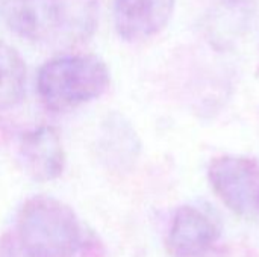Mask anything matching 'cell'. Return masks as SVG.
I'll use <instances>...</instances> for the list:
<instances>
[{"label": "cell", "instance_id": "9c48e42d", "mask_svg": "<svg viewBox=\"0 0 259 257\" xmlns=\"http://www.w3.org/2000/svg\"><path fill=\"white\" fill-rule=\"evenodd\" d=\"M258 209H259V195H258Z\"/></svg>", "mask_w": 259, "mask_h": 257}, {"label": "cell", "instance_id": "5b68a950", "mask_svg": "<svg viewBox=\"0 0 259 257\" xmlns=\"http://www.w3.org/2000/svg\"><path fill=\"white\" fill-rule=\"evenodd\" d=\"M220 236V227L211 215L196 206H181L167 236L170 257H205Z\"/></svg>", "mask_w": 259, "mask_h": 257}, {"label": "cell", "instance_id": "ba28073f", "mask_svg": "<svg viewBox=\"0 0 259 257\" xmlns=\"http://www.w3.org/2000/svg\"><path fill=\"white\" fill-rule=\"evenodd\" d=\"M26 92V64L20 53L0 41V111L17 106Z\"/></svg>", "mask_w": 259, "mask_h": 257}, {"label": "cell", "instance_id": "3957f363", "mask_svg": "<svg viewBox=\"0 0 259 257\" xmlns=\"http://www.w3.org/2000/svg\"><path fill=\"white\" fill-rule=\"evenodd\" d=\"M108 65L96 55L67 53L44 62L36 74V92L53 112H65L99 98L109 86Z\"/></svg>", "mask_w": 259, "mask_h": 257}, {"label": "cell", "instance_id": "277c9868", "mask_svg": "<svg viewBox=\"0 0 259 257\" xmlns=\"http://www.w3.org/2000/svg\"><path fill=\"white\" fill-rule=\"evenodd\" d=\"M214 194L235 215L250 217L258 209L259 164L247 156H219L208 167Z\"/></svg>", "mask_w": 259, "mask_h": 257}, {"label": "cell", "instance_id": "8992f818", "mask_svg": "<svg viewBox=\"0 0 259 257\" xmlns=\"http://www.w3.org/2000/svg\"><path fill=\"white\" fill-rule=\"evenodd\" d=\"M176 0H114V26L127 42H141L158 35L173 17Z\"/></svg>", "mask_w": 259, "mask_h": 257}, {"label": "cell", "instance_id": "7a4b0ae2", "mask_svg": "<svg viewBox=\"0 0 259 257\" xmlns=\"http://www.w3.org/2000/svg\"><path fill=\"white\" fill-rule=\"evenodd\" d=\"M17 236L26 257H74L83 245L74 211L49 195L23 203L17 214Z\"/></svg>", "mask_w": 259, "mask_h": 257}, {"label": "cell", "instance_id": "6da1fadb", "mask_svg": "<svg viewBox=\"0 0 259 257\" xmlns=\"http://www.w3.org/2000/svg\"><path fill=\"white\" fill-rule=\"evenodd\" d=\"M5 24L30 42L87 41L99 21V0H3Z\"/></svg>", "mask_w": 259, "mask_h": 257}, {"label": "cell", "instance_id": "52a82bcc", "mask_svg": "<svg viewBox=\"0 0 259 257\" xmlns=\"http://www.w3.org/2000/svg\"><path fill=\"white\" fill-rule=\"evenodd\" d=\"M18 161L23 171L35 182H52L65 168V150L58 130L41 126L24 133L18 144Z\"/></svg>", "mask_w": 259, "mask_h": 257}]
</instances>
